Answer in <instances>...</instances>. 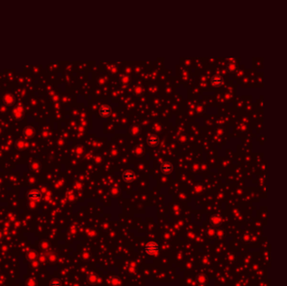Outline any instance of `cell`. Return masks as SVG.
Listing matches in <instances>:
<instances>
[{
	"label": "cell",
	"mask_w": 287,
	"mask_h": 286,
	"mask_svg": "<svg viewBox=\"0 0 287 286\" xmlns=\"http://www.w3.org/2000/svg\"><path fill=\"white\" fill-rule=\"evenodd\" d=\"M146 142H147V145H148L150 147L154 148L159 145V143H160V138H159L156 134H150V135L147 137Z\"/></svg>",
	"instance_id": "cell-5"
},
{
	"label": "cell",
	"mask_w": 287,
	"mask_h": 286,
	"mask_svg": "<svg viewBox=\"0 0 287 286\" xmlns=\"http://www.w3.org/2000/svg\"><path fill=\"white\" fill-rule=\"evenodd\" d=\"M160 172L164 174V175H170V174H171L173 172V170H174V166L169 161H166V162H163L160 166Z\"/></svg>",
	"instance_id": "cell-2"
},
{
	"label": "cell",
	"mask_w": 287,
	"mask_h": 286,
	"mask_svg": "<svg viewBox=\"0 0 287 286\" xmlns=\"http://www.w3.org/2000/svg\"><path fill=\"white\" fill-rule=\"evenodd\" d=\"M145 251L149 255H155L160 251V245L154 241L148 242L145 245Z\"/></svg>",
	"instance_id": "cell-1"
},
{
	"label": "cell",
	"mask_w": 287,
	"mask_h": 286,
	"mask_svg": "<svg viewBox=\"0 0 287 286\" xmlns=\"http://www.w3.org/2000/svg\"><path fill=\"white\" fill-rule=\"evenodd\" d=\"M224 80L220 75H213L211 78V84L215 88H219L223 84Z\"/></svg>",
	"instance_id": "cell-6"
},
{
	"label": "cell",
	"mask_w": 287,
	"mask_h": 286,
	"mask_svg": "<svg viewBox=\"0 0 287 286\" xmlns=\"http://www.w3.org/2000/svg\"><path fill=\"white\" fill-rule=\"evenodd\" d=\"M112 109L109 105H103L99 108V115L102 117H109L111 115Z\"/></svg>",
	"instance_id": "cell-7"
},
{
	"label": "cell",
	"mask_w": 287,
	"mask_h": 286,
	"mask_svg": "<svg viewBox=\"0 0 287 286\" xmlns=\"http://www.w3.org/2000/svg\"><path fill=\"white\" fill-rule=\"evenodd\" d=\"M122 178L125 182L127 183H131L135 180V174L133 170H127L122 174Z\"/></svg>",
	"instance_id": "cell-4"
},
{
	"label": "cell",
	"mask_w": 287,
	"mask_h": 286,
	"mask_svg": "<svg viewBox=\"0 0 287 286\" xmlns=\"http://www.w3.org/2000/svg\"><path fill=\"white\" fill-rule=\"evenodd\" d=\"M33 135V131H29V129H25V137H31Z\"/></svg>",
	"instance_id": "cell-10"
},
{
	"label": "cell",
	"mask_w": 287,
	"mask_h": 286,
	"mask_svg": "<svg viewBox=\"0 0 287 286\" xmlns=\"http://www.w3.org/2000/svg\"><path fill=\"white\" fill-rule=\"evenodd\" d=\"M42 197V194L38 190H31L27 193V198L31 202H38Z\"/></svg>",
	"instance_id": "cell-3"
},
{
	"label": "cell",
	"mask_w": 287,
	"mask_h": 286,
	"mask_svg": "<svg viewBox=\"0 0 287 286\" xmlns=\"http://www.w3.org/2000/svg\"><path fill=\"white\" fill-rule=\"evenodd\" d=\"M227 69L228 72H235L236 69H237V67H236V65L234 64H229V65H228L227 66Z\"/></svg>",
	"instance_id": "cell-9"
},
{
	"label": "cell",
	"mask_w": 287,
	"mask_h": 286,
	"mask_svg": "<svg viewBox=\"0 0 287 286\" xmlns=\"http://www.w3.org/2000/svg\"><path fill=\"white\" fill-rule=\"evenodd\" d=\"M50 286H61V282L57 279H55L50 282Z\"/></svg>",
	"instance_id": "cell-8"
}]
</instances>
